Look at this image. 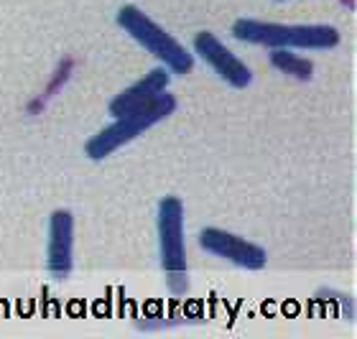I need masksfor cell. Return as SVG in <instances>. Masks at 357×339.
Wrapping results in <instances>:
<instances>
[{"label":"cell","instance_id":"2","mask_svg":"<svg viewBox=\"0 0 357 339\" xmlns=\"http://www.w3.org/2000/svg\"><path fill=\"white\" fill-rule=\"evenodd\" d=\"M176 105H178L176 97H174L172 92H161V95H158L156 100H151L146 107H141V110H135V112H128V115H120V118H115L112 126L102 128L97 135H92V138L84 143V153H87V158H92V161H102V158L112 156L115 151H120L126 143H130V140H135L141 133H146L149 128L158 126L161 120L174 115V112H176Z\"/></svg>","mask_w":357,"mask_h":339},{"label":"cell","instance_id":"1","mask_svg":"<svg viewBox=\"0 0 357 339\" xmlns=\"http://www.w3.org/2000/svg\"><path fill=\"white\" fill-rule=\"evenodd\" d=\"M232 36L243 44L268 46V49H306V52H327L340 46V31L327 23H268L255 18H240L232 23Z\"/></svg>","mask_w":357,"mask_h":339},{"label":"cell","instance_id":"5","mask_svg":"<svg viewBox=\"0 0 357 339\" xmlns=\"http://www.w3.org/2000/svg\"><path fill=\"white\" fill-rule=\"evenodd\" d=\"M199 248L215 258H222L243 271H263L268 263V253L258 243H250L245 237L232 235L227 229L204 227L199 232Z\"/></svg>","mask_w":357,"mask_h":339},{"label":"cell","instance_id":"3","mask_svg":"<svg viewBox=\"0 0 357 339\" xmlns=\"http://www.w3.org/2000/svg\"><path fill=\"white\" fill-rule=\"evenodd\" d=\"M156 227L166 288L174 296H184L189 291V260L184 243V204L178 197H164L158 202Z\"/></svg>","mask_w":357,"mask_h":339},{"label":"cell","instance_id":"7","mask_svg":"<svg viewBox=\"0 0 357 339\" xmlns=\"http://www.w3.org/2000/svg\"><path fill=\"white\" fill-rule=\"evenodd\" d=\"M46 271L56 280H67L75 271V214L69 209H56L49 217Z\"/></svg>","mask_w":357,"mask_h":339},{"label":"cell","instance_id":"8","mask_svg":"<svg viewBox=\"0 0 357 339\" xmlns=\"http://www.w3.org/2000/svg\"><path fill=\"white\" fill-rule=\"evenodd\" d=\"M169 87V69L158 67L151 69L143 80H138L135 84H130L128 89H123L120 95H115V100L110 103V115L112 118H120V115H128V112H135L146 107L151 100H156L161 92H166Z\"/></svg>","mask_w":357,"mask_h":339},{"label":"cell","instance_id":"9","mask_svg":"<svg viewBox=\"0 0 357 339\" xmlns=\"http://www.w3.org/2000/svg\"><path fill=\"white\" fill-rule=\"evenodd\" d=\"M271 67H275L281 74H289L294 80H301V82H309L314 77V64L304 56H298L294 54L291 49H275L271 52Z\"/></svg>","mask_w":357,"mask_h":339},{"label":"cell","instance_id":"6","mask_svg":"<svg viewBox=\"0 0 357 339\" xmlns=\"http://www.w3.org/2000/svg\"><path fill=\"white\" fill-rule=\"evenodd\" d=\"M194 54L207 64L222 82H227L235 89H245L253 82V72L245 61L238 59L227 46L209 31H202L194 36Z\"/></svg>","mask_w":357,"mask_h":339},{"label":"cell","instance_id":"4","mask_svg":"<svg viewBox=\"0 0 357 339\" xmlns=\"http://www.w3.org/2000/svg\"><path fill=\"white\" fill-rule=\"evenodd\" d=\"M118 26L126 33H130L133 41L153 54L161 64L176 77L192 72L194 67V54H189L186 46H181L176 38L164 31L156 21H151V15H146L138 6H123L118 10Z\"/></svg>","mask_w":357,"mask_h":339}]
</instances>
